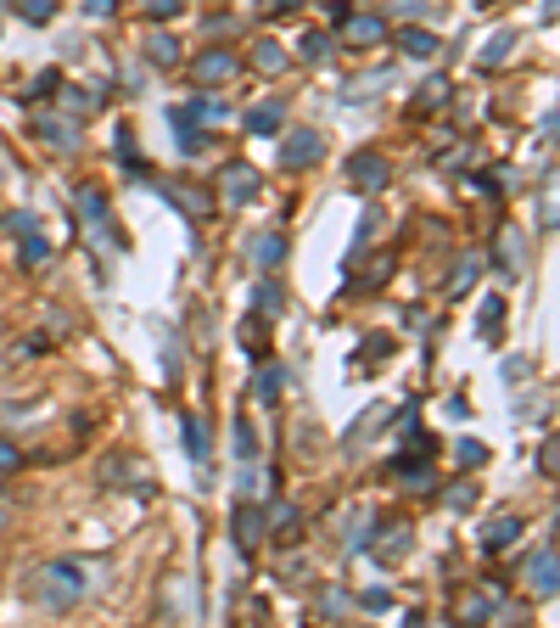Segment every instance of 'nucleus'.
Instances as JSON below:
<instances>
[{"label": "nucleus", "mask_w": 560, "mask_h": 628, "mask_svg": "<svg viewBox=\"0 0 560 628\" xmlns=\"http://www.w3.org/2000/svg\"><path fill=\"white\" fill-rule=\"evenodd\" d=\"M84 589H90V578H84L79 561H45V567L34 572V600H40L45 612H68V606H79Z\"/></svg>", "instance_id": "obj_1"}, {"label": "nucleus", "mask_w": 560, "mask_h": 628, "mask_svg": "<svg viewBox=\"0 0 560 628\" xmlns=\"http://www.w3.org/2000/svg\"><path fill=\"white\" fill-rule=\"evenodd\" d=\"M387 180H392V163H387L381 152H353V157H348V186H353V191L376 197V191H387Z\"/></svg>", "instance_id": "obj_2"}, {"label": "nucleus", "mask_w": 560, "mask_h": 628, "mask_svg": "<svg viewBox=\"0 0 560 628\" xmlns=\"http://www.w3.org/2000/svg\"><path fill=\"white\" fill-rule=\"evenodd\" d=\"M325 157V141H320V129H292L286 141H280V169H314Z\"/></svg>", "instance_id": "obj_3"}, {"label": "nucleus", "mask_w": 560, "mask_h": 628, "mask_svg": "<svg viewBox=\"0 0 560 628\" xmlns=\"http://www.w3.org/2000/svg\"><path fill=\"white\" fill-rule=\"evenodd\" d=\"M157 191H163L185 219H213V197L202 186H191V180H157Z\"/></svg>", "instance_id": "obj_4"}, {"label": "nucleus", "mask_w": 560, "mask_h": 628, "mask_svg": "<svg viewBox=\"0 0 560 628\" xmlns=\"http://www.w3.org/2000/svg\"><path fill=\"white\" fill-rule=\"evenodd\" d=\"M236 73H241V57L236 51H224V45H213V51L196 57V85H230Z\"/></svg>", "instance_id": "obj_5"}, {"label": "nucleus", "mask_w": 560, "mask_h": 628, "mask_svg": "<svg viewBox=\"0 0 560 628\" xmlns=\"http://www.w3.org/2000/svg\"><path fill=\"white\" fill-rule=\"evenodd\" d=\"M527 589L538 600L560 595V556H555V550H538V556L527 561Z\"/></svg>", "instance_id": "obj_6"}, {"label": "nucleus", "mask_w": 560, "mask_h": 628, "mask_svg": "<svg viewBox=\"0 0 560 628\" xmlns=\"http://www.w3.org/2000/svg\"><path fill=\"white\" fill-rule=\"evenodd\" d=\"M342 40L359 45V51H370V45L387 40V23H381L376 12H348V17H342Z\"/></svg>", "instance_id": "obj_7"}, {"label": "nucleus", "mask_w": 560, "mask_h": 628, "mask_svg": "<svg viewBox=\"0 0 560 628\" xmlns=\"http://www.w3.org/2000/svg\"><path fill=\"white\" fill-rule=\"evenodd\" d=\"M258 197V169L252 163H230L224 169V202H247Z\"/></svg>", "instance_id": "obj_8"}, {"label": "nucleus", "mask_w": 560, "mask_h": 628, "mask_svg": "<svg viewBox=\"0 0 560 628\" xmlns=\"http://www.w3.org/2000/svg\"><path fill=\"white\" fill-rule=\"evenodd\" d=\"M516 539H521V516H510V511L493 516L488 528H482V550H510Z\"/></svg>", "instance_id": "obj_9"}, {"label": "nucleus", "mask_w": 560, "mask_h": 628, "mask_svg": "<svg viewBox=\"0 0 560 628\" xmlns=\"http://www.w3.org/2000/svg\"><path fill=\"white\" fill-rule=\"evenodd\" d=\"M448 101V79H426V85L415 90V101H409V118H420V113H437Z\"/></svg>", "instance_id": "obj_10"}, {"label": "nucleus", "mask_w": 560, "mask_h": 628, "mask_svg": "<svg viewBox=\"0 0 560 628\" xmlns=\"http://www.w3.org/2000/svg\"><path fill=\"white\" fill-rule=\"evenodd\" d=\"M264 533H269L264 516L241 505V511H236V544H241V550H258V544H264Z\"/></svg>", "instance_id": "obj_11"}, {"label": "nucleus", "mask_w": 560, "mask_h": 628, "mask_svg": "<svg viewBox=\"0 0 560 628\" xmlns=\"http://www.w3.org/2000/svg\"><path fill=\"white\" fill-rule=\"evenodd\" d=\"M510 57H516V34L499 29L488 45H482V57H476V62H482V68H499V62H510Z\"/></svg>", "instance_id": "obj_12"}, {"label": "nucleus", "mask_w": 560, "mask_h": 628, "mask_svg": "<svg viewBox=\"0 0 560 628\" xmlns=\"http://www.w3.org/2000/svg\"><path fill=\"white\" fill-rule=\"evenodd\" d=\"M280 118H286V107H280V101H264V107H252V113H247V129H252V135H275Z\"/></svg>", "instance_id": "obj_13"}, {"label": "nucleus", "mask_w": 560, "mask_h": 628, "mask_svg": "<svg viewBox=\"0 0 560 628\" xmlns=\"http://www.w3.org/2000/svg\"><path fill=\"white\" fill-rule=\"evenodd\" d=\"M398 45H404V57H437V45H443V40H437L432 29H404V34H398Z\"/></svg>", "instance_id": "obj_14"}, {"label": "nucleus", "mask_w": 560, "mask_h": 628, "mask_svg": "<svg viewBox=\"0 0 560 628\" xmlns=\"http://www.w3.org/2000/svg\"><path fill=\"white\" fill-rule=\"evenodd\" d=\"M252 68H258V73H280V68H286V51H280L275 40H258V45H252Z\"/></svg>", "instance_id": "obj_15"}, {"label": "nucleus", "mask_w": 560, "mask_h": 628, "mask_svg": "<svg viewBox=\"0 0 560 628\" xmlns=\"http://www.w3.org/2000/svg\"><path fill=\"white\" fill-rule=\"evenodd\" d=\"M185 449H191L196 466H208V427H202L196 415H185Z\"/></svg>", "instance_id": "obj_16"}, {"label": "nucleus", "mask_w": 560, "mask_h": 628, "mask_svg": "<svg viewBox=\"0 0 560 628\" xmlns=\"http://www.w3.org/2000/svg\"><path fill=\"white\" fill-rule=\"evenodd\" d=\"M146 57H152L157 68H174V62H180V45L168 40V34H152V40H146Z\"/></svg>", "instance_id": "obj_17"}, {"label": "nucleus", "mask_w": 560, "mask_h": 628, "mask_svg": "<svg viewBox=\"0 0 560 628\" xmlns=\"http://www.w3.org/2000/svg\"><path fill=\"white\" fill-rule=\"evenodd\" d=\"M252 253H258V264H264V270L286 264V242H280V236H258V242H252Z\"/></svg>", "instance_id": "obj_18"}, {"label": "nucleus", "mask_w": 560, "mask_h": 628, "mask_svg": "<svg viewBox=\"0 0 560 628\" xmlns=\"http://www.w3.org/2000/svg\"><path fill=\"white\" fill-rule=\"evenodd\" d=\"M476 275H482V258H460V270L448 275V298H460V292L476 281Z\"/></svg>", "instance_id": "obj_19"}, {"label": "nucleus", "mask_w": 560, "mask_h": 628, "mask_svg": "<svg viewBox=\"0 0 560 628\" xmlns=\"http://www.w3.org/2000/svg\"><path fill=\"white\" fill-rule=\"evenodd\" d=\"M236 460H241V466H252V460H258V438H252L247 415H236Z\"/></svg>", "instance_id": "obj_20"}, {"label": "nucleus", "mask_w": 560, "mask_h": 628, "mask_svg": "<svg viewBox=\"0 0 560 628\" xmlns=\"http://www.w3.org/2000/svg\"><path fill=\"white\" fill-rule=\"evenodd\" d=\"M191 124H196V118L180 107V113H174V129H180V135H174V141H180V152H185V157H196V152H202V141H196V129H191Z\"/></svg>", "instance_id": "obj_21"}, {"label": "nucleus", "mask_w": 560, "mask_h": 628, "mask_svg": "<svg viewBox=\"0 0 560 628\" xmlns=\"http://www.w3.org/2000/svg\"><path fill=\"white\" fill-rule=\"evenodd\" d=\"M521 253H527V242H521L516 230H499V264H504V270H516Z\"/></svg>", "instance_id": "obj_22"}, {"label": "nucleus", "mask_w": 560, "mask_h": 628, "mask_svg": "<svg viewBox=\"0 0 560 628\" xmlns=\"http://www.w3.org/2000/svg\"><path fill=\"white\" fill-rule=\"evenodd\" d=\"M17 17H23V23H51L56 0H17Z\"/></svg>", "instance_id": "obj_23"}, {"label": "nucleus", "mask_w": 560, "mask_h": 628, "mask_svg": "<svg viewBox=\"0 0 560 628\" xmlns=\"http://www.w3.org/2000/svg\"><path fill=\"white\" fill-rule=\"evenodd\" d=\"M185 113H191V118H208V124H224V101H219V96H196Z\"/></svg>", "instance_id": "obj_24"}, {"label": "nucleus", "mask_w": 560, "mask_h": 628, "mask_svg": "<svg viewBox=\"0 0 560 628\" xmlns=\"http://www.w3.org/2000/svg\"><path fill=\"white\" fill-rule=\"evenodd\" d=\"M538 471H544V477H560V432L538 449Z\"/></svg>", "instance_id": "obj_25"}, {"label": "nucleus", "mask_w": 560, "mask_h": 628, "mask_svg": "<svg viewBox=\"0 0 560 628\" xmlns=\"http://www.w3.org/2000/svg\"><path fill=\"white\" fill-rule=\"evenodd\" d=\"M23 258L34 264V270H40L45 258H51V247H45V236H40V230H28V236H23Z\"/></svg>", "instance_id": "obj_26"}, {"label": "nucleus", "mask_w": 560, "mask_h": 628, "mask_svg": "<svg viewBox=\"0 0 560 628\" xmlns=\"http://www.w3.org/2000/svg\"><path fill=\"white\" fill-rule=\"evenodd\" d=\"M45 129V141H56V146H79V129L73 124H40Z\"/></svg>", "instance_id": "obj_27"}, {"label": "nucleus", "mask_w": 560, "mask_h": 628, "mask_svg": "<svg viewBox=\"0 0 560 628\" xmlns=\"http://www.w3.org/2000/svg\"><path fill=\"white\" fill-rule=\"evenodd\" d=\"M499 314H504V298H488V303H482V331H488V337L499 331Z\"/></svg>", "instance_id": "obj_28"}, {"label": "nucleus", "mask_w": 560, "mask_h": 628, "mask_svg": "<svg viewBox=\"0 0 560 628\" xmlns=\"http://www.w3.org/2000/svg\"><path fill=\"white\" fill-rule=\"evenodd\" d=\"M62 85V73H40L34 85H28V101H40V96H51V90Z\"/></svg>", "instance_id": "obj_29"}, {"label": "nucleus", "mask_w": 560, "mask_h": 628, "mask_svg": "<svg viewBox=\"0 0 560 628\" xmlns=\"http://www.w3.org/2000/svg\"><path fill=\"white\" fill-rule=\"evenodd\" d=\"M17 466H23V449L12 438H0V471H17Z\"/></svg>", "instance_id": "obj_30"}, {"label": "nucleus", "mask_w": 560, "mask_h": 628, "mask_svg": "<svg viewBox=\"0 0 560 628\" xmlns=\"http://www.w3.org/2000/svg\"><path fill=\"white\" fill-rule=\"evenodd\" d=\"M544 225H560V180L544 191Z\"/></svg>", "instance_id": "obj_31"}, {"label": "nucleus", "mask_w": 560, "mask_h": 628, "mask_svg": "<svg viewBox=\"0 0 560 628\" xmlns=\"http://www.w3.org/2000/svg\"><path fill=\"white\" fill-rule=\"evenodd\" d=\"M482 460H488V449H482L476 438H465L460 443V466H482Z\"/></svg>", "instance_id": "obj_32"}, {"label": "nucleus", "mask_w": 560, "mask_h": 628, "mask_svg": "<svg viewBox=\"0 0 560 628\" xmlns=\"http://www.w3.org/2000/svg\"><path fill=\"white\" fill-rule=\"evenodd\" d=\"M325 51H331V45H325V34H303V57H308V62H320Z\"/></svg>", "instance_id": "obj_33"}, {"label": "nucleus", "mask_w": 560, "mask_h": 628, "mask_svg": "<svg viewBox=\"0 0 560 628\" xmlns=\"http://www.w3.org/2000/svg\"><path fill=\"white\" fill-rule=\"evenodd\" d=\"M6 230H12V236H28V230H40V225H34V214H6Z\"/></svg>", "instance_id": "obj_34"}, {"label": "nucleus", "mask_w": 560, "mask_h": 628, "mask_svg": "<svg viewBox=\"0 0 560 628\" xmlns=\"http://www.w3.org/2000/svg\"><path fill=\"white\" fill-rule=\"evenodd\" d=\"M476 500V488L471 483H454V494H448V505H454V511H465V505Z\"/></svg>", "instance_id": "obj_35"}, {"label": "nucleus", "mask_w": 560, "mask_h": 628, "mask_svg": "<svg viewBox=\"0 0 560 628\" xmlns=\"http://www.w3.org/2000/svg\"><path fill=\"white\" fill-rule=\"evenodd\" d=\"M180 12V0H146V17H174Z\"/></svg>", "instance_id": "obj_36"}, {"label": "nucleus", "mask_w": 560, "mask_h": 628, "mask_svg": "<svg viewBox=\"0 0 560 628\" xmlns=\"http://www.w3.org/2000/svg\"><path fill=\"white\" fill-rule=\"evenodd\" d=\"M303 0H264V17H286V12H297Z\"/></svg>", "instance_id": "obj_37"}, {"label": "nucleus", "mask_w": 560, "mask_h": 628, "mask_svg": "<svg viewBox=\"0 0 560 628\" xmlns=\"http://www.w3.org/2000/svg\"><path fill=\"white\" fill-rule=\"evenodd\" d=\"M258 303H264V314L280 309V286H258Z\"/></svg>", "instance_id": "obj_38"}, {"label": "nucleus", "mask_w": 560, "mask_h": 628, "mask_svg": "<svg viewBox=\"0 0 560 628\" xmlns=\"http://www.w3.org/2000/svg\"><path fill=\"white\" fill-rule=\"evenodd\" d=\"M258 393H264V399H275V393H280V371H264V376H258Z\"/></svg>", "instance_id": "obj_39"}, {"label": "nucleus", "mask_w": 560, "mask_h": 628, "mask_svg": "<svg viewBox=\"0 0 560 628\" xmlns=\"http://www.w3.org/2000/svg\"><path fill=\"white\" fill-rule=\"evenodd\" d=\"M544 12H549V17H560V0H544Z\"/></svg>", "instance_id": "obj_40"}, {"label": "nucleus", "mask_w": 560, "mask_h": 628, "mask_svg": "<svg viewBox=\"0 0 560 628\" xmlns=\"http://www.w3.org/2000/svg\"><path fill=\"white\" fill-rule=\"evenodd\" d=\"M555 533H560V511H555Z\"/></svg>", "instance_id": "obj_41"}, {"label": "nucleus", "mask_w": 560, "mask_h": 628, "mask_svg": "<svg viewBox=\"0 0 560 628\" xmlns=\"http://www.w3.org/2000/svg\"><path fill=\"white\" fill-rule=\"evenodd\" d=\"M0 522H6V516H0Z\"/></svg>", "instance_id": "obj_42"}]
</instances>
